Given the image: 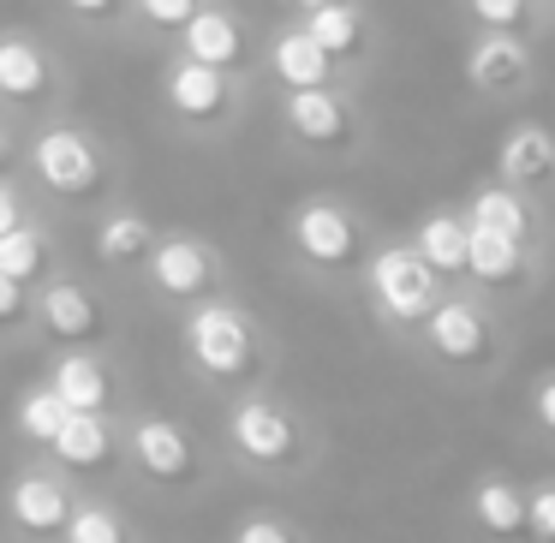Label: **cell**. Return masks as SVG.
Returning <instances> with one entry per match:
<instances>
[{
  "mask_svg": "<svg viewBox=\"0 0 555 543\" xmlns=\"http://www.w3.org/2000/svg\"><path fill=\"white\" fill-rule=\"evenodd\" d=\"M221 460L251 483H299L323 466V430L281 388H245L221 400Z\"/></svg>",
  "mask_w": 555,
  "mask_h": 543,
  "instance_id": "6da1fadb",
  "label": "cell"
},
{
  "mask_svg": "<svg viewBox=\"0 0 555 543\" xmlns=\"http://www.w3.org/2000/svg\"><path fill=\"white\" fill-rule=\"evenodd\" d=\"M25 185L37 197V209H61V216H102L108 204H120V156L108 150V138L96 126L54 114V120L25 126Z\"/></svg>",
  "mask_w": 555,
  "mask_h": 543,
  "instance_id": "7a4b0ae2",
  "label": "cell"
},
{
  "mask_svg": "<svg viewBox=\"0 0 555 543\" xmlns=\"http://www.w3.org/2000/svg\"><path fill=\"white\" fill-rule=\"evenodd\" d=\"M180 364L204 395L233 400L275 376V335L240 293H216L180 311Z\"/></svg>",
  "mask_w": 555,
  "mask_h": 543,
  "instance_id": "3957f363",
  "label": "cell"
},
{
  "mask_svg": "<svg viewBox=\"0 0 555 543\" xmlns=\"http://www.w3.org/2000/svg\"><path fill=\"white\" fill-rule=\"evenodd\" d=\"M406 352L424 364L430 376L460 388H483L490 376H502L514 335H507V311L495 299L472 287H454L418 328L406 335Z\"/></svg>",
  "mask_w": 555,
  "mask_h": 543,
  "instance_id": "277c9868",
  "label": "cell"
},
{
  "mask_svg": "<svg viewBox=\"0 0 555 543\" xmlns=\"http://www.w3.org/2000/svg\"><path fill=\"white\" fill-rule=\"evenodd\" d=\"M281 245H287V263L299 275H311L317 287H359L364 257H371L376 233L352 197L340 192H305L299 204L281 221Z\"/></svg>",
  "mask_w": 555,
  "mask_h": 543,
  "instance_id": "5b68a950",
  "label": "cell"
},
{
  "mask_svg": "<svg viewBox=\"0 0 555 543\" xmlns=\"http://www.w3.org/2000/svg\"><path fill=\"white\" fill-rule=\"evenodd\" d=\"M126 483L192 507L216 483V454L185 418L162 406H132L126 412Z\"/></svg>",
  "mask_w": 555,
  "mask_h": 543,
  "instance_id": "8992f818",
  "label": "cell"
},
{
  "mask_svg": "<svg viewBox=\"0 0 555 543\" xmlns=\"http://www.w3.org/2000/svg\"><path fill=\"white\" fill-rule=\"evenodd\" d=\"M251 90L245 78H228L216 66L192 61V54H162L156 73V102L168 114V126L185 138V144H233L251 114Z\"/></svg>",
  "mask_w": 555,
  "mask_h": 543,
  "instance_id": "52a82bcc",
  "label": "cell"
},
{
  "mask_svg": "<svg viewBox=\"0 0 555 543\" xmlns=\"http://www.w3.org/2000/svg\"><path fill=\"white\" fill-rule=\"evenodd\" d=\"M269 114H275L281 144L305 161H359L371 150L364 90H352V85L281 90V96H269Z\"/></svg>",
  "mask_w": 555,
  "mask_h": 543,
  "instance_id": "ba28073f",
  "label": "cell"
},
{
  "mask_svg": "<svg viewBox=\"0 0 555 543\" xmlns=\"http://www.w3.org/2000/svg\"><path fill=\"white\" fill-rule=\"evenodd\" d=\"M448 293H454V281H448L412 240H376L371 257H364L359 299H364V311H371V323L395 340H406Z\"/></svg>",
  "mask_w": 555,
  "mask_h": 543,
  "instance_id": "9c48e42d",
  "label": "cell"
},
{
  "mask_svg": "<svg viewBox=\"0 0 555 543\" xmlns=\"http://www.w3.org/2000/svg\"><path fill=\"white\" fill-rule=\"evenodd\" d=\"M66 102H73V73L61 49L25 25H0V108L18 126H37L66 114Z\"/></svg>",
  "mask_w": 555,
  "mask_h": 543,
  "instance_id": "30bf717a",
  "label": "cell"
},
{
  "mask_svg": "<svg viewBox=\"0 0 555 543\" xmlns=\"http://www.w3.org/2000/svg\"><path fill=\"white\" fill-rule=\"evenodd\" d=\"M120 311L90 275L61 269L37 287V347L42 352H114Z\"/></svg>",
  "mask_w": 555,
  "mask_h": 543,
  "instance_id": "8fae6325",
  "label": "cell"
},
{
  "mask_svg": "<svg viewBox=\"0 0 555 543\" xmlns=\"http://www.w3.org/2000/svg\"><path fill=\"white\" fill-rule=\"evenodd\" d=\"M138 287L156 305H168V311H192V305L216 299V293H233V263L216 240L168 228L156 245V257H150L144 275H138Z\"/></svg>",
  "mask_w": 555,
  "mask_h": 543,
  "instance_id": "7c38bea8",
  "label": "cell"
},
{
  "mask_svg": "<svg viewBox=\"0 0 555 543\" xmlns=\"http://www.w3.org/2000/svg\"><path fill=\"white\" fill-rule=\"evenodd\" d=\"M78 483L54 466L49 454L25 460V466L7 478L0 490V514H7V531L13 543H61L66 526H73V507H78Z\"/></svg>",
  "mask_w": 555,
  "mask_h": 543,
  "instance_id": "4fadbf2b",
  "label": "cell"
},
{
  "mask_svg": "<svg viewBox=\"0 0 555 543\" xmlns=\"http://www.w3.org/2000/svg\"><path fill=\"white\" fill-rule=\"evenodd\" d=\"M173 54H192V61L216 66L228 78H245V85H263V25L240 0H204L197 18L180 30Z\"/></svg>",
  "mask_w": 555,
  "mask_h": 543,
  "instance_id": "5bb4252c",
  "label": "cell"
},
{
  "mask_svg": "<svg viewBox=\"0 0 555 543\" xmlns=\"http://www.w3.org/2000/svg\"><path fill=\"white\" fill-rule=\"evenodd\" d=\"M466 85L478 102L514 108L538 90V42L514 30H472L466 37Z\"/></svg>",
  "mask_w": 555,
  "mask_h": 543,
  "instance_id": "9a60e30c",
  "label": "cell"
},
{
  "mask_svg": "<svg viewBox=\"0 0 555 543\" xmlns=\"http://www.w3.org/2000/svg\"><path fill=\"white\" fill-rule=\"evenodd\" d=\"M543 275H550V257L526 251V245L502 240V233H490V228H472L466 281H460V287H472V293H483V299H495L502 311H514V305H526L531 293L543 287Z\"/></svg>",
  "mask_w": 555,
  "mask_h": 543,
  "instance_id": "2e32d148",
  "label": "cell"
},
{
  "mask_svg": "<svg viewBox=\"0 0 555 543\" xmlns=\"http://www.w3.org/2000/svg\"><path fill=\"white\" fill-rule=\"evenodd\" d=\"M311 25V37L323 42V54L335 61L340 85L364 90V78L376 73L383 61V25H376V7L371 0H328L317 13H299Z\"/></svg>",
  "mask_w": 555,
  "mask_h": 543,
  "instance_id": "e0dca14e",
  "label": "cell"
},
{
  "mask_svg": "<svg viewBox=\"0 0 555 543\" xmlns=\"http://www.w3.org/2000/svg\"><path fill=\"white\" fill-rule=\"evenodd\" d=\"M37 376L73 412H108V418H126V412H132L126 364L114 359V352H42V371Z\"/></svg>",
  "mask_w": 555,
  "mask_h": 543,
  "instance_id": "ac0fdd59",
  "label": "cell"
},
{
  "mask_svg": "<svg viewBox=\"0 0 555 543\" xmlns=\"http://www.w3.org/2000/svg\"><path fill=\"white\" fill-rule=\"evenodd\" d=\"M460 209H466L472 228H490V233H502V240L526 245V251H538V257H555V209L538 204V197H526L519 185H507L490 173V180H478L460 197Z\"/></svg>",
  "mask_w": 555,
  "mask_h": 543,
  "instance_id": "d6986e66",
  "label": "cell"
},
{
  "mask_svg": "<svg viewBox=\"0 0 555 543\" xmlns=\"http://www.w3.org/2000/svg\"><path fill=\"white\" fill-rule=\"evenodd\" d=\"M162 221L150 216V209H138V204H108L102 216H90V233H85V251H90V263H96V275H114V281H138L144 275V263L156 257V245H162Z\"/></svg>",
  "mask_w": 555,
  "mask_h": 543,
  "instance_id": "ffe728a7",
  "label": "cell"
},
{
  "mask_svg": "<svg viewBox=\"0 0 555 543\" xmlns=\"http://www.w3.org/2000/svg\"><path fill=\"white\" fill-rule=\"evenodd\" d=\"M49 460L78 483V490H90V483H102V478H126V418H108V412H73L66 430L54 436Z\"/></svg>",
  "mask_w": 555,
  "mask_h": 543,
  "instance_id": "44dd1931",
  "label": "cell"
},
{
  "mask_svg": "<svg viewBox=\"0 0 555 543\" xmlns=\"http://www.w3.org/2000/svg\"><path fill=\"white\" fill-rule=\"evenodd\" d=\"M460 526L478 543H531V507H526V483L507 471H478L460 490Z\"/></svg>",
  "mask_w": 555,
  "mask_h": 543,
  "instance_id": "7402d4cb",
  "label": "cell"
},
{
  "mask_svg": "<svg viewBox=\"0 0 555 543\" xmlns=\"http://www.w3.org/2000/svg\"><path fill=\"white\" fill-rule=\"evenodd\" d=\"M263 85L269 96L281 90H323V85H340L335 61L323 54V42L311 37L299 13H287L275 30H263Z\"/></svg>",
  "mask_w": 555,
  "mask_h": 543,
  "instance_id": "603a6c76",
  "label": "cell"
},
{
  "mask_svg": "<svg viewBox=\"0 0 555 543\" xmlns=\"http://www.w3.org/2000/svg\"><path fill=\"white\" fill-rule=\"evenodd\" d=\"M495 180L519 185L526 197L555 209V126L507 120V132L495 138Z\"/></svg>",
  "mask_w": 555,
  "mask_h": 543,
  "instance_id": "cb8c5ba5",
  "label": "cell"
},
{
  "mask_svg": "<svg viewBox=\"0 0 555 543\" xmlns=\"http://www.w3.org/2000/svg\"><path fill=\"white\" fill-rule=\"evenodd\" d=\"M0 269L13 281H25V287H42V281H54L66 269V245H61V233H54V221L42 216V209L25 228L0 233Z\"/></svg>",
  "mask_w": 555,
  "mask_h": 543,
  "instance_id": "d4e9b609",
  "label": "cell"
},
{
  "mask_svg": "<svg viewBox=\"0 0 555 543\" xmlns=\"http://www.w3.org/2000/svg\"><path fill=\"white\" fill-rule=\"evenodd\" d=\"M412 245H418L424 257H430L436 269H442L448 281H466V245H472V221H466V209L460 204H430L418 221H412V233H406Z\"/></svg>",
  "mask_w": 555,
  "mask_h": 543,
  "instance_id": "484cf974",
  "label": "cell"
},
{
  "mask_svg": "<svg viewBox=\"0 0 555 543\" xmlns=\"http://www.w3.org/2000/svg\"><path fill=\"white\" fill-rule=\"evenodd\" d=\"M61 543H150V538H144V526L132 519L126 502H114V495H102V490H85Z\"/></svg>",
  "mask_w": 555,
  "mask_h": 543,
  "instance_id": "4316f807",
  "label": "cell"
},
{
  "mask_svg": "<svg viewBox=\"0 0 555 543\" xmlns=\"http://www.w3.org/2000/svg\"><path fill=\"white\" fill-rule=\"evenodd\" d=\"M66 418H73V406H66V400L54 395L42 376H30V383L18 388V400H13V436L30 448V454H49L54 436L66 430Z\"/></svg>",
  "mask_w": 555,
  "mask_h": 543,
  "instance_id": "83f0119b",
  "label": "cell"
},
{
  "mask_svg": "<svg viewBox=\"0 0 555 543\" xmlns=\"http://www.w3.org/2000/svg\"><path fill=\"white\" fill-rule=\"evenodd\" d=\"M454 13L466 18V30H514V37L531 42L550 30L543 0H454Z\"/></svg>",
  "mask_w": 555,
  "mask_h": 543,
  "instance_id": "f1b7e54d",
  "label": "cell"
},
{
  "mask_svg": "<svg viewBox=\"0 0 555 543\" xmlns=\"http://www.w3.org/2000/svg\"><path fill=\"white\" fill-rule=\"evenodd\" d=\"M197 7H204V0H132V25H126V37L168 54L173 42H180V30L197 18Z\"/></svg>",
  "mask_w": 555,
  "mask_h": 543,
  "instance_id": "f546056e",
  "label": "cell"
},
{
  "mask_svg": "<svg viewBox=\"0 0 555 543\" xmlns=\"http://www.w3.org/2000/svg\"><path fill=\"white\" fill-rule=\"evenodd\" d=\"M54 13L85 37H126L132 25V0H54Z\"/></svg>",
  "mask_w": 555,
  "mask_h": 543,
  "instance_id": "4dcf8cb0",
  "label": "cell"
},
{
  "mask_svg": "<svg viewBox=\"0 0 555 543\" xmlns=\"http://www.w3.org/2000/svg\"><path fill=\"white\" fill-rule=\"evenodd\" d=\"M18 340H37V287L0 269V347H18Z\"/></svg>",
  "mask_w": 555,
  "mask_h": 543,
  "instance_id": "1f68e13d",
  "label": "cell"
},
{
  "mask_svg": "<svg viewBox=\"0 0 555 543\" xmlns=\"http://www.w3.org/2000/svg\"><path fill=\"white\" fill-rule=\"evenodd\" d=\"M228 543H311V538L287 514H275V507H245L228 526Z\"/></svg>",
  "mask_w": 555,
  "mask_h": 543,
  "instance_id": "d6a6232c",
  "label": "cell"
},
{
  "mask_svg": "<svg viewBox=\"0 0 555 543\" xmlns=\"http://www.w3.org/2000/svg\"><path fill=\"white\" fill-rule=\"evenodd\" d=\"M526 424H531V436H538V442L555 454V364L531 376V388H526Z\"/></svg>",
  "mask_w": 555,
  "mask_h": 543,
  "instance_id": "836d02e7",
  "label": "cell"
},
{
  "mask_svg": "<svg viewBox=\"0 0 555 543\" xmlns=\"http://www.w3.org/2000/svg\"><path fill=\"white\" fill-rule=\"evenodd\" d=\"M30 216H37V197H30L25 173H7V180H0V233L25 228Z\"/></svg>",
  "mask_w": 555,
  "mask_h": 543,
  "instance_id": "e575fe53",
  "label": "cell"
},
{
  "mask_svg": "<svg viewBox=\"0 0 555 543\" xmlns=\"http://www.w3.org/2000/svg\"><path fill=\"white\" fill-rule=\"evenodd\" d=\"M526 507H531V543H555V478L526 483Z\"/></svg>",
  "mask_w": 555,
  "mask_h": 543,
  "instance_id": "d590c367",
  "label": "cell"
},
{
  "mask_svg": "<svg viewBox=\"0 0 555 543\" xmlns=\"http://www.w3.org/2000/svg\"><path fill=\"white\" fill-rule=\"evenodd\" d=\"M7 173H25V126L18 120H0V180Z\"/></svg>",
  "mask_w": 555,
  "mask_h": 543,
  "instance_id": "8d00e7d4",
  "label": "cell"
},
{
  "mask_svg": "<svg viewBox=\"0 0 555 543\" xmlns=\"http://www.w3.org/2000/svg\"><path fill=\"white\" fill-rule=\"evenodd\" d=\"M287 13H317V7H328V0H281Z\"/></svg>",
  "mask_w": 555,
  "mask_h": 543,
  "instance_id": "74e56055",
  "label": "cell"
},
{
  "mask_svg": "<svg viewBox=\"0 0 555 543\" xmlns=\"http://www.w3.org/2000/svg\"><path fill=\"white\" fill-rule=\"evenodd\" d=\"M543 13H550V25H555V0H543Z\"/></svg>",
  "mask_w": 555,
  "mask_h": 543,
  "instance_id": "f35d334b",
  "label": "cell"
},
{
  "mask_svg": "<svg viewBox=\"0 0 555 543\" xmlns=\"http://www.w3.org/2000/svg\"><path fill=\"white\" fill-rule=\"evenodd\" d=\"M0 543H7V538H0Z\"/></svg>",
  "mask_w": 555,
  "mask_h": 543,
  "instance_id": "ab89813d",
  "label": "cell"
}]
</instances>
